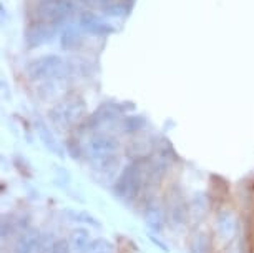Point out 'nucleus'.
<instances>
[{"mask_svg":"<svg viewBox=\"0 0 254 253\" xmlns=\"http://www.w3.org/2000/svg\"><path fill=\"white\" fill-rule=\"evenodd\" d=\"M55 32V25L54 23H47V22H38L33 20L30 25L25 28V35H23V40L28 49H35V47H40L47 44L49 40H52Z\"/></svg>","mask_w":254,"mask_h":253,"instance_id":"10","label":"nucleus"},{"mask_svg":"<svg viewBox=\"0 0 254 253\" xmlns=\"http://www.w3.org/2000/svg\"><path fill=\"white\" fill-rule=\"evenodd\" d=\"M71 74V65L59 55H44L27 65V75L33 82H54Z\"/></svg>","mask_w":254,"mask_h":253,"instance_id":"3","label":"nucleus"},{"mask_svg":"<svg viewBox=\"0 0 254 253\" xmlns=\"http://www.w3.org/2000/svg\"><path fill=\"white\" fill-rule=\"evenodd\" d=\"M146 125V118L141 115H130L127 118H123L122 122V130L125 133H130V135H136L140 133Z\"/></svg>","mask_w":254,"mask_h":253,"instance_id":"20","label":"nucleus"},{"mask_svg":"<svg viewBox=\"0 0 254 253\" xmlns=\"http://www.w3.org/2000/svg\"><path fill=\"white\" fill-rule=\"evenodd\" d=\"M73 3L70 0H47L35 8V20L47 23H59L70 17Z\"/></svg>","mask_w":254,"mask_h":253,"instance_id":"8","label":"nucleus"},{"mask_svg":"<svg viewBox=\"0 0 254 253\" xmlns=\"http://www.w3.org/2000/svg\"><path fill=\"white\" fill-rule=\"evenodd\" d=\"M83 253H117V248L107 238H93L92 243L88 245V248Z\"/></svg>","mask_w":254,"mask_h":253,"instance_id":"21","label":"nucleus"},{"mask_svg":"<svg viewBox=\"0 0 254 253\" xmlns=\"http://www.w3.org/2000/svg\"><path fill=\"white\" fill-rule=\"evenodd\" d=\"M87 115V105L78 97L65 98L55 103L49 110V120L60 130H68L83 120Z\"/></svg>","mask_w":254,"mask_h":253,"instance_id":"4","label":"nucleus"},{"mask_svg":"<svg viewBox=\"0 0 254 253\" xmlns=\"http://www.w3.org/2000/svg\"><path fill=\"white\" fill-rule=\"evenodd\" d=\"M80 27L85 32L92 33V35H108L113 32V27L108 25L107 22H103L98 15H95L93 12H83L80 15Z\"/></svg>","mask_w":254,"mask_h":253,"instance_id":"15","label":"nucleus"},{"mask_svg":"<svg viewBox=\"0 0 254 253\" xmlns=\"http://www.w3.org/2000/svg\"><path fill=\"white\" fill-rule=\"evenodd\" d=\"M127 154L131 160H148L155 154V142L150 137H135L127 145Z\"/></svg>","mask_w":254,"mask_h":253,"instance_id":"12","label":"nucleus"},{"mask_svg":"<svg viewBox=\"0 0 254 253\" xmlns=\"http://www.w3.org/2000/svg\"><path fill=\"white\" fill-rule=\"evenodd\" d=\"M146 188V160H131L112 183V195L120 202L131 205L140 202Z\"/></svg>","mask_w":254,"mask_h":253,"instance_id":"2","label":"nucleus"},{"mask_svg":"<svg viewBox=\"0 0 254 253\" xmlns=\"http://www.w3.org/2000/svg\"><path fill=\"white\" fill-rule=\"evenodd\" d=\"M120 149H122L120 140L113 133L107 130L92 132L83 143L88 169L97 175L110 176L115 182L117 180L115 171L120 165Z\"/></svg>","mask_w":254,"mask_h":253,"instance_id":"1","label":"nucleus"},{"mask_svg":"<svg viewBox=\"0 0 254 253\" xmlns=\"http://www.w3.org/2000/svg\"><path fill=\"white\" fill-rule=\"evenodd\" d=\"M42 2H47V0H42Z\"/></svg>","mask_w":254,"mask_h":253,"instance_id":"25","label":"nucleus"},{"mask_svg":"<svg viewBox=\"0 0 254 253\" xmlns=\"http://www.w3.org/2000/svg\"><path fill=\"white\" fill-rule=\"evenodd\" d=\"M241 220L239 215L233 207L226 203H221L214 210L213 215V235L214 240H218L223 247L231 243L239 233H241Z\"/></svg>","mask_w":254,"mask_h":253,"instance_id":"5","label":"nucleus"},{"mask_svg":"<svg viewBox=\"0 0 254 253\" xmlns=\"http://www.w3.org/2000/svg\"><path fill=\"white\" fill-rule=\"evenodd\" d=\"M75 217L78 218V222H83V223H87V225H92L95 228H100V222L93 217V215H90L87 212H78V213H75Z\"/></svg>","mask_w":254,"mask_h":253,"instance_id":"23","label":"nucleus"},{"mask_svg":"<svg viewBox=\"0 0 254 253\" xmlns=\"http://www.w3.org/2000/svg\"><path fill=\"white\" fill-rule=\"evenodd\" d=\"M50 253H73L70 242H68V238L57 237V240L54 242V247H52V252Z\"/></svg>","mask_w":254,"mask_h":253,"instance_id":"22","label":"nucleus"},{"mask_svg":"<svg viewBox=\"0 0 254 253\" xmlns=\"http://www.w3.org/2000/svg\"><path fill=\"white\" fill-rule=\"evenodd\" d=\"M223 253H253L251 242L244 235V232H241L231 243H228V245L224 247Z\"/></svg>","mask_w":254,"mask_h":253,"instance_id":"19","label":"nucleus"},{"mask_svg":"<svg viewBox=\"0 0 254 253\" xmlns=\"http://www.w3.org/2000/svg\"><path fill=\"white\" fill-rule=\"evenodd\" d=\"M213 210V198L208 193L203 192H194L190 197V218L191 225L194 228H199V225L208 220Z\"/></svg>","mask_w":254,"mask_h":253,"instance_id":"9","label":"nucleus"},{"mask_svg":"<svg viewBox=\"0 0 254 253\" xmlns=\"http://www.w3.org/2000/svg\"><path fill=\"white\" fill-rule=\"evenodd\" d=\"M141 217L145 220L148 230L160 235L168 225L166 208H165V202H163V197L151 195V197L141 200Z\"/></svg>","mask_w":254,"mask_h":253,"instance_id":"7","label":"nucleus"},{"mask_svg":"<svg viewBox=\"0 0 254 253\" xmlns=\"http://www.w3.org/2000/svg\"><path fill=\"white\" fill-rule=\"evenodd\" d=\"M35 130L38 133V138L42 140V143L45 145L47 150H50L52 154H55L57 157H60V159H64L65 157V149L64 145L57 140L54 132L50 130V127L47 125L44 120H37L35 122Z\"/></svg>","mask_w":254,"mask_h":253,"instance_id":"14","label":"nucleus"},{"mask_svg":"<svg viewBox=\"0 0 254 253\" xmlns=\"http://www.w3.org/2000/svg\"><path fill=\"white\" fill-rule=\"evenodd\" d=\"M117 117H118L117 108H113L112 105H105V107H100L98 110H95L92 115L87 118V122L83 123V128L87 132L103 130V127L112 123Z\"/></svg>","mask_w":254,"mask_h":253,"instance_id":"11","label":"nucleus"},{"mask_svg":"<svg viewBox=\"0 0 254 253\" xmlns=\"http://www.w3.org/2000/svg\"><path fill=\"white\" fill-rule=\"evenodd\" d=\"M148 238H150V242L153 243V245H156L158 248H160L161 252H165V253H170V248H168V245L163 240H160L158 238V235L155 237V233H148Z\"/></svg>","mask_w":254,"mask_h":253,"instance_id":"24","label":"nucleus"},{"mask_svg":"<svg viewBox=\"0 0 254 253\" xmlns=\"http://www.w3.org/2000/svg\"><path fill=\"white\" fill-rule=\"evenodd\" d=\"M166 208L168 225L171 228H183L191 225L190 218V198L186 197L183 188L180 185H173L168 188V192L163 197Z\"/></svg>","mask_w":254,"mask_h":253,"instance_id":"6","label":"nucleus"},{"mask_svg":"<svg viewBox=\"0 0 254 253\" xmlns=\"http://www.w3.org/2000/svg\"><path fill=\"white\" fill-rule=\"evenodd\" d=\"M40 230L37 228H28V230L22 232L20 235L15 238L12 247V253H35L37 250V243L40 238Z\"/></svg>","mask_w":254,"mask_h":253,"instance_id":"16","label":"nucleus"},{"mask_svg":"<svg viewBox=\"0 0 254 253\" xmlns=\"http://www.w3.org/2000/svg\"><path fill=\"white\" fill-rule=\"evenodd\" d=\"M214 235L203 228H194L188 240V253H213Z\"/></svg>","mask_w":254,"mask_h":253,"instance_id":"13","label":"nucleus"},{"mask_svg":"<svg viewBox=\"0 0 254 253\" xmlns=\"http://www.w3.org/2000/svg\"><path fill=\"white\" fill-rule=\"evenodd\" d=\"M92 230L88 227H75L70 232L68 242L71 245L73 253H83L88 248V245L92 243Z\"/></svg>","mask_w":254,"mask_h":253,"instance_id":"17","label":"nucleus"},{"mask_svg":"<svg viewBox=\"0 0 254 253\" xmlns=\"http://www.w3.org/2000/svg\"><path fill=\"white\" fill-rule=\"evenodd\" d=\"M81 32L80 28H76L75 25H68L65 28L64 32H62V49L65 50H71V49H76L80 44H81Z\"/></svg>","mask_w":254,"mask_h":253,"instance_id":"18","label":"nucleus"}]
</instances>
